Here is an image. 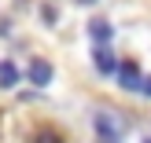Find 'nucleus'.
<instances>
[{
    "instance_id": "f257e3e1",
    "label": "nucleus",
    "mask_w": 151,
    "mask_h": 143,
    "mask_svg": "<svg viewBox=\"0 0 151 143\" xmlns=\"http://www.w3.org/2000/svg\"><path fill=\"white\" fill-rule=\"evenodd\" d=\"M92 129L100 136V143H122V136H125V121L114 110H96L92 114Z\"/></svg>"
},
{
    "instance_id": "f03ea898",
    "label": "nucleus",
    "mask_w": 151,
    "mask_h": 143,
    "mask_svg": "<svg viewBox=\"0 0 151 143\" xmlns=\"http://www.w3.org/2000/svg\"><path fill=\"white\" fill-rule=\"evenodd\" d=\"M118 85L125 88V92H140L144 88V73H140V66L133 63H118Z\"/></svg>"
},
{
    "instance_id": "7ed1b4c3",
    "label": "nucleus",
    "mask_w": 151,
    "mask_h": 143,
    "mask_svg": "<svg viewBox=\"0 0 151 143\" xmlns=\"http://www.w3.org/2000/svg\"><path fill=\"white\" fill-rule=\"evenodd\" d=\"M92 63H96V70H100L103 77H114L118 73V59H114V51H111L107 44H96L92 48Z\"/></svg>"
},
{
    "instance_id": "20e7f679",
    "label": "nucleus",
    "mask_w": 151,
    "mask_h": 143,
    "mask_svg": "<svg viewBox=\"0 0 151 143\" xmlns=\"http://www.w3.org/2000/svg\"><path fill=\"white\" fill-rule=\"evenodd\" d=\"M26 77L33 81L37 88H44V85L52 81V63H48V59H33V63H29V70H26Z\"/></svg>"
},
{
    "instance_id": "39448f33",
    "label": "nucleus",
    "mask_w": 151,
    "mask_h": 143,
    "mask_svg": "<svg viewBox=\"0 0 151 143\" xmlns=\"http://www.w3.org/2000/svg\"><path fill=\"white\" fill-rule=\"evenodd\" d=\"M88 37H92L96 44H107L111 37H114V26H111L107 18H88Z\"/></svg>"
},
{
    "instance_id": "423d86ee",
    "label": "nucleus",
    "mask_w": 151,
    "mask_h": 143,
    "mask_svg": "<svg viewBox=\"0 0 151 143\" xmlns=\"http://www.w3.org/2000/svg\"><path fill=\"white\" fill-rule=\"evenodd\" d=\"M22 81V73H19V66L11 63V59H4L0 63V88H15Z\"/></svg>"
},
{
    "instance_id": "0eeeda50",
    "label": "nucleus",
    "mask_w": 151,
    "mask_h": 143,
    "mask_svg": "<svg viewBox=\"0 0 151 143\" xmlns=\"http://www.w3.org/2000/svg\"><path fill=\"white\" fill-rule=\"evenodd\" d=\"M33 143H63V136H59L55 129H44V132H37V139Z\"/></svg>"
},
{
    "instance_id": "6e6552de",
    "label": "nucleus",
    "mask_w": 151,
    "mask_h": 143,
    "mask_svg": "<svg viewBox=\"0 0 151 143\" xmlns=\"http://www.w3.org/2000/svg\"><path fill=\"white\" fill-rule=\"evenodd\" d=\"M44 22H48V26H55V7H52V4H44Z\"/></svg>"
},
{
    "instance_id": "1a4fd4ad",
    "label": "nucleus",
    "mask_w": 151,
    "mask_h": 143,
    "mask_svg": "<svg viewBox=\"0 0 151 143\" xmlns=\"http://www.w3.org/2000/svg\"><path fill=\"white\" fill-rule=\"evenodd\" d=\"M140 92H144L147 99H151V77H144V88H140Z\"/></svg>"
},
{
    "instance_id": "9d476101",
    "label": "nucleus",
    "mask_w": 151,
    "mask_h": 143,
    "mask_svg": "<svg viewBox=\"0 0 151 143\" xmlns=\"http://www.w3.org/2000/svg\"><path fill=\"white\" fill-rule=\"evenodd\" d=\"M74 4H81V7H88V4H96V0H74Z\"/></svg>"
},
{
    "instance_id": "9b49d317",
    "label": "nucleus",
    "mask_w": 151,
    "mask_h": 143,
    "mask_svg": "<svg viewBox=\"0 0 151 143\" xmlns=\"http://www.w3.org/2000/svg\"><path fill=\"white\" fill-rule=\"evenodd\" d=\"M144 143H151V139H144Z\"/></svg>"
}]
</instances>
